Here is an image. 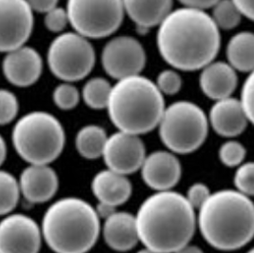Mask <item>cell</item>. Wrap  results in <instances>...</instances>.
Returning a JSON list of instances; mask_svg holds the SVG:
<instances>
[{
	"instance_id": "obj_19",
	"label": "cell",
	"mask_w": 254,
	"mask_h": 253,
	"mask_svg": "<svg viewBox=\"0 0 254 253\" xmlns=\"http://www.w3.org/2000/svg\"><path fill=\"white\" fill-rule=\"evenodd\" d=\"M103 236L112 250L120 253L130 251L140 241L135 216L125 211H116L105 219Z\"/></svg>"
},
{
	"instance_id": "obj_38",
	"label": "cell",
	"mask_w": 254,
	"mask_h": 253,
	"mask_svg": "<svg viewBox=\"0 0 254 253\" xmlns=\"http://www.w3.org/2000/svg\"><path fill=\"white\" fill-rule=\"evenodd\" d=\"M95 209H96V212L99 215V217L105 219L110 217L112 214H114L116 211V207H112V206L107 205L104 203H99Z\"/></svg>"
},
{
	"instance_id": "obj_16",
	"label": "cell",
	"mask_w": 254,
	"mask_h": 253,
	"mask_svg": "<svg viewBox=\"0 0 254 253\" xmlns=\"http://www.w3.org/2000/svg\"><path fill=\"white\" fill-rule=\"evenodd\" d=\"M21 193L30 203L40 204L51 200L58 190V176L49 165H30L19 179Z\"/></svg>"
},
{
	"instance_id": "obj_29",
	"label": "cell",
	"mask_w": 254,
	"mask_h": 253,
	"mask_svg": "<svg viewBox=\"0 0 254 253\" xmlns=\"http://www.w3.org/2000/svg\"><path fill=\"white\" fill-rule=\"evenodd\" d=\"M234 186L243 194L254 197V161L244 162L234 173Z\"/></svg>"
},
{
	"instance_id": "obj_11",
	"label": "cell",
	"mask_w": 254,
	"mask_h": 253,
	"mask_svg": "<svg viewBox=\"0 0 254 253\" xmlns=\"http://www.w3.org/2000/svg\"><path fill=\"white\" fill-rule=\"evenodd\" d=\"M35 24L34 10L27 0H0V50L6 54L24 46Z\"/></svg>"
},
{
	"instance_id": "obj_32",
	"label": "cell",
	"mask_w": 254,
	"mask_h": 253,
	"mask_svg": "<svg viewBox=\"0 0 254 253\" xmlns=\"http://www.w3.org/2000/svg\"><path fill=\"white\" fill-rule=\"evenodd\" d=\"M68 24H69V15L64 8L58 6L45 13L44 25L52 33L62 34Z\"/></svg>"
},
{
	"instance_id": "obj_26",
	"label": "cell",
	"mask_w": 254,
	"mask_h": 253,
	"mask_svg": "<svg viewBox=\"0 0 254 253\" xmlns=\"http://www.w3.org/2000/svg\"><path fill=\"white\" fill-rule=\"evenodd\" d=\"M242 12L233 0H219L213 7L211 17L219 30L236 28L242 19Z\"/></svg>"
},
{
	"instance_id": "obj_10",
	"label": "cell",
	"mask_w": 254,
	"mask_h": 253,
	"mask_svg": "<svg viewBox=\"0 0 254 253\" xmlns=\"http://www.w3.org/2000/svg\"><path fill=\"white\" fill-rule=\"evenodd\" d=\"M147 62L146 51L132 36H116L105 45L101 63L105 72L116 80L138 75Z\"/></svg>"
},
{
	"instance_id": "obj_3",
	"label": "cell",
	"mask_w": 254,
	"mask_h": 253,
	"mask_svg": "<svg viewBox=\"0 0 254 253\" xmlns=\"http://www.w3.org/2000/svg\"><path fill=\"white\" fill-rule=\"evenodd\" d=\"M197 225L210 247L237 251L254 238V202L237 190L215 191L199 209Z\"/></svg>"
},
{
	"instance_id": "obj_27",
	"label": "cell",
	"mask_w": 254,
	"mask_h": 253,
	"mask_svg": "<svg viewBox=\"0 0 254 253\" xmlns=\"http://www.w3.org/2000/svg\"><path fill=\"white\" fill-rule=\"evenodd\" d=\"M53 100L58 109L69 111L74 109L79 103L80 92L72 83L63 82L54 90Z\"/></svg>"
},
{
	"instance_id": "obj_18",
	"label": "cell",
	"mask_w": 254,
	"mask_h": 253,
	"mask_svg": "<svg viewBox=\"0 0 254 253\" xmlns=\"http://www.w3.org/2000/svg\"><path fill=\"white\" fill-rule=\"evenodd\" d=\"M238 85L237 70L229 62L212 61L201 69L199 86L211 100L231 97Z\"/></svg>"
},
{
	"instance_id": "obj_21",
	"label": "cell",
	"mask_w": 254,
	"mask_h": 253,
	"mask_svg": "<svg viewBox=\"0 0 254 253\" xmlns=\"http://www.w3.org/2000/svg\"><path fill=\"white\" fill-rule=\"evenodd\" d=\"M125 13L141 34L159 26L173 11V0H123Z\"/></svg>"
},
{
	"instance_id": "obj_34",
	"label": "cell",
	"mask_w": 254,
	"mask_h": 253,
	"mask_svg": "<svg viewBox=\"0 0 254 253\" xmlns=\"http://www.w3.org/2000/svg\"><path fill=\"white\" fill-rule=\"evenodd\" d=\"M210 195L211 193L207 185L195 183L189 188L186 198L194 209L199 210L208 201Z\"/></svg>"
},
{
	"instance_id": "obj_14",
	"label": "cell",
	"mask_w": 254,
	"mask_h": 253,
	"mask_svg": "<svg viewBox=\"0 0 254 253\" xmlns=\"http://www.w3.org/2000/svg\"><path fill=\"white\" fill-rule=\"evenodd\" d=\"M2 69L9 83L15 87L26 88L40 78L43 60L35 49L24 45L5 54Z\"/></svg>"
},
{
	"instance_id": "obj_8",
	"label": "cell",
	"mask_w": 254,
	"mask_h": 253,
	"mask_svg": "<svg viewBox=\"0 0 254 253\" xmlns=\"http://www.w3.org/2000/svg\"><path fill=\"white\" fill-rule=\"evenodd\" d=\"M95 51L90 39L76 32L58 35L50 44L47 62L52 73L63 82L87 77L95 65Z\"/></svg>"
},
{
	"instance_id": "obj_25",
	"label": "cell",
	"mask_w": 254,
	"mask_h": 253,
	"mask_svg": "<svg viewBox=\"0 0 254 253\" xmlns=\"http://www.w3.org/2000/svg\"><path fill=\"white\" fill-rule=\"evenodd\" d=\"M21 188L14 176L8 172L0 173V213L2 216L9 214L16 207Z\"/></svg>"
},
{
	"instance_id": "obj_23",
	"label": "cell",
	"mask_w": 254,
	"mask_h": 253,
	"mask_svg": "<svg viewBox=\"0 0 254 253\" xmlns=\"http://www.w3.org/2000/svg\"><path fill=\"white\" fill-rule=\"evenodd\" d=\"M108 135L102 126L87 125L81 127L75 137L78 153L86 159H96L103 156Z\"/></svg>"
},
{
	"instance_id": "obj_7",
	"label": "cell",
	"mask_w": 254,
	"mask_h": 253,
	"mask_svg": "<svg viewBox=\"0 0 254 253\" xmlns=\"http://www.w3.org/2000/svg\"><path fill=\"white\" fill-rule=\"evenodd\" d=\"M208 117L196 104L177 101L166 108L159 123L163 144L174 153L189 154L208 137Z\"/></svg>"
},
{
	"instance_id": "obj_17",
	"label": "cell",
	"mask_w": 254,
	"mask_h": 253,
	"mask_svg": "<svg viewBox=\"0 0 254 253\" xmlns=\"http://www.w3.org/2000/svg\"><path fill=\"white\" fill-rule=\"evenodd\" d=\"M208 122L220 136L234 138L245 131L249 120L240 100L231 96L215 101L209 111Z\"/></svg>"
},
{
	"instance_id": "obj_28",
	"label": "cell",
	"mask_w": 254,
	"mask_h": 253,
	"mask_svg": "<svg viewBox=\"0 0 254 253\" xmlns=\"http://www.w3.org/2000/svg\"><path fill=\"white\" fill-rule=\"evenodd\" d=\"M218 155L220 161L226 167L238 168L245 161L247 150L242 143L229 140L221 145Z\"/></svg>"
},
{
	"instance_id": "obj_22",
	"label": "cell",
	"mask_w": 254,
	"mask_h": 253,
	"mask_svg": "<svg viewBox=\"0 0 254 253\" xmlns=\"http://www.w3.org/2000/svg\"><path fill=\"white\" fill-rule=\"evenodd\" d=\"M228 62L237 71L254 69V33L240 32L233 35L227 45Z\"/></svg>"
},
{
	"instance_id": "obj_5",
	"label": "cell",
	"mask_w": 254,
	"mask_h": 253,
	"mask_svg": "<svg viewBox=\"0 0 254 253\" xmlns=\"http://www.w3.org/2000/svg\"><path fill=\"white\" fill-rule=\"evenodd\" d=\"M107 110L118 130L141 135L159 126L166 107L156 84L138 74L117 81Z\"/></svg>"
},
{
	"instance_id": "obj_20",
	"label": "cell",
	"mask_w": 254,
	"mask_h": 253,
	"mask_svg": "<svg viewBox=\"0 0 254 253\" xmlns=\"http://www.w3.org/2000/svg\"><path fill=\"white\" fill-rule=\"evenodd\" d=\"M92 190L99 203L116 207L129 199L132 186L127 175L108 169L93 177Z\"/></svg>"
},
{
	"instance_id": "obj_15",
	"label": "cell",
	"mask_w": 254,
	"mask_h": 253,
	"mask_svg": "<svg viewBox=\"0 0 254 253\" xmlns=\"http://www.w3.org/2000/svg\"><path fill=\"white\" fill-rule=\"evenodd\" d=\"M143 181L156 191L171 190L178 184L182 167L174 152L157 150L147 155L141 167Z\"/></svg>"
},
{
	"instance_id": "obj_4",
	"label": "cell",
	"mask_w": 254,
	"mask_h": 253,
	"mask_svg": "<svg viewBox=\"0 0 254 253\" xmlns=\"http://www.w3.org/2000/svg\"><path fill=\"white\" fill-rule=\"evenodd\" d=\"M100 217L85 200L66 197L49 207L42 220V234L57 253H87L100 234Z\"/></svg>"
},
{
	"instance_id": "obj_24",
	"label": "cell",
	"mask_w": 254,
	"mask_h": 253,
	"mask_svg": "<svg viewBox=\"0 0 254 253\" xmlns=\"http://www.w3.org/2000/svg\"><path fill=\"white\" fill-rule=\"evenodd\" d=\"M113 86L103 77H93L87 81L82 89V98L93 110L107 109Z\"/></svg>"
},
{
	"instance_id": "obj_30",
	"label": "cell",
	"mask_w": 254,
	"mask_h": 253,
	"mask_svg": "<svg viewBox=\"0 0 254 253\" xmlns=\"http://www.w3.org/2000/svg\"><path fill=\"white\" fill-rule=\"evenodd\" d=\"M19 103L13 92L2 89L0 92V123L2 126L10 124L17 116Z\"/></svg>"
},
{
	"instance_id": "obj_36",
	"label": "cell",
	"mask_w": 254,
	"mask_h": 253,
	"mask_svg": "<svg viewBox=\"0 0 254 253\" xmlns=\"http://www.w3.org/2000/svg\"><path fill=\"white\" fill-rule=\"evenodd\" d=\"M181 4L184 5V7L189 8H194L199 10H207L209 8H212L219 0H178Z\"/></svg>"
},
{
	"instance_id": "obj_1",
	"label": "cell",
	"mask_w": 254,
	"mask_h": 253,
	"mask_svg": "<svg viewBox=\"0 0 254 253\" xmlns=\"http://www.w3.org/2000/svg\"><path fill=\"white\" fill-rule=\"evenodd\" d=\"M156 44L171 67L194 71L214 61L221 35L211 15L203 10L182 7L172 11L158 26Z\"/></svg>"
},
{
	"instance_id": "obj_40",
	"label": "cell",
	"mask_w": 254,
	"mask_h": 253,
	"mask_svg": "<svg viewBox=\"0 0 254 253\" xmlns=\"http://www.w3.org/2000/svg\"><path fill=\"white\" fill-rule=\"evenodd\" d=\"M6 157V144L4 139L1 138V161L2 163L5 160Z\"/></svg>"
},
{
	"instance_id": "obj_37",
	"label": "cell",
	"mask_w": 254,
	"mask_h": 253,
	"mask_svg": "<svg viewBox=\"0 0 254 253\" xmlns=\"http://www.w3.org/2000/svg\"><path fill=\"white\" fill-rule=\"evenodd\" d=\"M243 15L254 21V0H233Z\"/></svg>"
},
{
	"instance_id": "obj_13",
	"label": "cell",
	"mask_w": 254,
	"mask_h": 253,
	"mask_svg": "<svg viewBox=\"0 0 254 253\" xmlns=\"http://www.w3.org/2000/svg\"><path fill=\"white\" fill-rule=\"evenodd\" d=\"M102 157L109 170L131 174L141 170L147 157L145 144L139 135L118 130L108 137Z\"/></svg>"
},
{
	"instance_id": "obj_35",
	"label": "cell",
	"mask_w": 254,
	"mask_h": 253,
	"mask_svg": "<svg viewBox=\"0 0 254 253\" xmlns=\"http://www.w3.org/2000/svg\"><path fill=\"white\" fill-rule=\"evenodd\" d=\"M32 9L35 12H46L58 7L59 0H27Z\"/></svg>"
},
{
	"instance_id": "obj_2",
	"label": "cell",
	"mask_w": 254,
	"mask_h": 253,
	"mask_svg": "<svg viewBox=\"0 0 254 253\" xmlns=\"http://www.w3.org/2000/svg\"><path fill=\"white\" fill-rule=\"evenodd\" d=\"M139 240L157 253H174L191 241L196 230L195 209L186 196L157 191L140 206L135 216Z\"/></svg>"
},
{
	"instance_id": "obj_41",
	"label": "cell",
	"mask_w": 254,
	"mask_h": 253,
	"mask_svg": "<svg viewBox=\"0 0 254 253\" xmlns=\"http://www.w3.org/2000/svg\"><path fill=\"white\" fill-rule=\"evenodd\" d=\"M137 253H155V252H153V251H151L150 249H144V250H141V251H139Z\"/></svg>"
},
{
	"instance_id": "obj_31",
	"label": "cell",
	"mask_w": 254,
	"mask_h": 253,
	"mask_svg": "<svg viewBox=\"0 0 254 253\" xmlns=\"http://www.w3.org/2000/svg\"><path fill=\"white\" fill-rule=\"evenodd\" d=\"M155 84L163 94L174 95L180 92L183 80L176 70L168 69L159 72Z\"/></svg>"
},
{
	"instance_id": "obj_9",
	"label": "cell",
	"mask_w": 254,
	"mask_h": 253,
	"mask_svg": "<svg viewBox=\"0 0 254 253\" xmlns=\"http://www.w3.org/2000/svg\"><path fill=\"white\" fill-rule=\"evenodd\" d=\"M66 10L74 32L89 39L115 34L123 22V0H68Z\"/></svg>"
},
{
	"instance_id": "obj_39",
	"label": "cell",
	"mask_w": 254,
	"mask_h": 253,
	"mask_svg": "<svg viewBox=\"0 0 254 253\" xmlns=\"http://www.w3.org/2000/svg\"><path fill=\"white\" fill-rule=\"evenodd\" d=\"M174 253H204V252L196 246L189 244Z\"/></svg>"
},
{
	"instance_id": "obj_6",
	"label": "cell",
	"mask_w": 254,
	"mask_h": 253,
	"mask_svg": "<svg viewBox=\"0 0 254 253\" xmlns=\"http://www.w3.org/2000/svg\"><path fill=\"white\" fill-rule=\"evenodd\" d=\"M12 145L30 165H49L58 159L65 146V130L58 118L36 111L22 116L13 126Z\"/></svg>"
},
{
	"instance_id": "obj_33",
	"label": "cell",
	"mask_w": 254,
	"mask_h": 253,
	"mask_svg": "<svg viewBox=\"0 0 254 253\" xmlns=\"http://www.w3.org/2000/svg\"><path fill=\"white\" fill-rule=\"evenodd\" d=\"M240 102L249 122L254 126V69L243 84Z\"/></svg>"
},
{
	"instance_id": "obj_12",
	"label": "cell",
	"mask_w": 254,
	"mask_h": 253,
	"mask_svg": "<svg viewBox=\"0 0 254 253\" xmlns=\"http://www.w3.org/2000/svg\"><path fill=\"white\" fill-rule=\"evenodd\" d=\"M42 230L25 214H8L0 224V253H38Z\"/></svg>"
},
{
	"instance_id": "obj_42",
	"label": "cell",
	"mask_w": 254,
	"mask_h": 253,
	"mask_svg": "<svg viewBox=\"0 0 254 253\" xmlns=\"http://www.w3.org/2000/svg\"><path fill=\"white\" fill-rule=\"evenodd\" d=\"M247 253H254V247L253 248V249H251L249 252Z\"/></svg>"
}]
</instances>
